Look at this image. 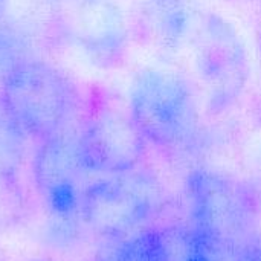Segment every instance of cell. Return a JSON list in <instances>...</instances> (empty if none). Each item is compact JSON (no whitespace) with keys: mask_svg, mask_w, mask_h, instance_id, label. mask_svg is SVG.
<instances>
[{"mask_svg":"<svg viewBox=\"0 0 261 261\" xmlns=\"http://www.w3.org/2000/svg\"><path fill=\"white\" fill-rule=\"evenodd\" d=\"M95 261H167L161 228H145L124 239L110 240Z\"/></svg>","mask_w":261,"mask_h":261,"instance_id":"8fae6325","label":"cell"},{"mask_svg":"<svg viewBox=\"0 0 261 261\" xmlns=\"http://www.w3.org/2000/svg\"><path fill=\"white\" fill-rule=\"evenodd\" d=\"M164 202L161 182L151 173L136 168L86 185L81 220L96 237L118 240L150 228Z\"/></svg>","mask_w":261,"mask_h":261,"instance_id":"277c9868","label":"cell"},{"mask_svg":"<svg viewBox=\"0 0 261 261\" xmlns=\"http://www.w3.org/2000/svg\"><path fill=\"white\" fill-rule=\"evenodd\" d=\"M8 5H9V0H0V18H2V17H3V14L6 12Z\"/></svg>","mask_w":261,"mask_h":261,"instance_id":"9a60e30c","label":"cell"},{"mask_svg":"<svg viewBox=\"0 0 261 261\" xmlns=\"http://www.w3.org/2000/svg\"><path fill=\"white\" fill-rule=\"evenodd\" d=\"M258 58H260V67H261V24H260V31H258Z\"/></svg>","mask_w":261,"mask_h":261,"instance_id":"2e32d148","label":"cell"},{"mask_svg":"<svg viewBox=\"0 0 261 261\" xmlns=\"http://www.w3.org/2000/svg\"><path fill=\"white\" fill-rule=\"evenodd\" d=\"M69 32L90 61L116 67L128 52L130 28L113 0H78L69 18Z\"/></svg>","mask_w":261,"mask_h":261,"instance_id":"ba28073f","label":"cell"},{"mask_svg":"<svg viewBox=\"0 0 261 261\" xmlns=\"http://www.w3.org/2000/svg\"><path fill=\"white\" fill-rule=\"evenodd\" d=\"M80 124H70L40 141L32 161L37 191L50 217L52 232L73 239L81 220V197L87 173L80 148ZM55 236V237H57Z\"/></svg>","mask_w":261,"mask_h":261,"instance_id":"8992f818","label":"cell"},{"mask_svg":"<svg viewBox=\"0 0 261 261\" xmlns=\"http://www.w3.org/2000/svg\"><path fill=\"white\" fill-rule=\"evenodd\" d=\"M234 261H261V232H255L236 254Z\"/></svg>","mask_w":261,"mask_h":261,"instance_id":"5bb4252c","label":"cell"},{"mask_svg":"<svg viewBox=\"0 0 261 261\" xmlns=\"http://www.w3.org/2000/svg\"><path fill=\"white\" fill-rule=\"evenodd\" d=\"M0 102L26 138L40 142L75 122L81 96L66 73L32 58L0 81Z\"/></svg>","mask_w":261,"mask_h":261,"instance_id":"6da1fadb","label":"cell"},{"mask_svg":"<svg viewBox=\"0 0 261 261\" xmlns=\"http://www.w3.org/2000/svg\"><path fill=\"white\" fill-rule=\"evenodd\" d=\"M127 104L147 144L161 150H184L199 132L197 95L177 72L162 67L142 69L132 81Z\"/></svg>","mask_w":261,"mask_h":261,"instance_id":"7a4b0ae2","label":"cell"},{"mask_svg":"<svg viewBox=\"0 0 261 261\" xmlns=\"http://www.w3.org/2000/svg\"><path fill=\"white\" fill-rule=\"evenodd\" d=\"M147 141L138 130L128 104L98 92L89 102L80 127V148L87 173L110 176L139 168Z\"/></svg>","mask_w":261,"mask_h":261,"instance_id":"52a82bcc","label":"cell"},{"mask_svg":"<svg viewBox=\"0 0 261 261\" xmlns=\"http://www.w3.org/2000/svg\"><path fill=\"white\" fill-rule=\"evenodd\" d=\"M197 87L213 115L231 109L249 80V61L237 29L214 12L197 15L188 43Z\"/></svg>","mask_w":261,"mask_h":261,"instance_id":"5b68a950","label":"cell"},{"mask_svg":"<svg viewBox=\"0 0 261 261\" xmlns=\"http://www.w3.org/2000/svg\"><path fill=\"white\" fill-rule=\"evenodd\" d=\"M196 20L187 0H145L138 12L136 28L154 52L173 57L188 46Z\"/></svg>","mask_w":261,"mask_h":261,"instance_id":"9c48e42d","label":"cell"},{"mask_svg":"<svg viewBox=\"0 0 261 261\" xmlns=\"http://www.w3.org/2000/svg\"><path fill=\"white\" fill-rule=\"evenodd\" d=\"M37 58L32 55L31 37L17 26L0 24V81L18 64Z\"/></svg>","mask_w":261,"mask_h":261,"instance_id":"4fadbf2b","label":"cell"},{"mask_svg":"<svg viewBox=\"0 0 261 261\" xmlns=\"http://www.w3.org/2000/svg\"><path fill=\"white\" fill-rule=\"evenodd\" d=\"M190 225L226 249L237 251L255 234L261 199L248 182L211 170H196L187 179Z\"/></svg>","mask_w":261,"mask_h":261,"instance_id":"3957f363","label":"cell"},{"mask_svg":"<svg viewBox=\"0 0 261 261\" xmlns=\"http://www.w3.org/2000/svg\"><path fill=\"white\" fill-rule=\"evenodd\" d=\"M26 135L17 127L0 102V179H12L23 165Z\"/></svg>","mask_w":261,"mask_h":261,"instance_id":"7c38bea8","label":"cell"},{"mask_svg":"<svg viewBox=\"0 0 261 261\" xmlns=\"http://www.w3.org/2000/svg\"><path fill=\"white\" fill-rule=\"evenodd\" d=\"M167 261H234V254L220 248L190 223L161 228Z\"/></svg>","mask_w":261,"mask_h":261,"instance_id":"30bf717a","label":"cell"}]
</instances>
